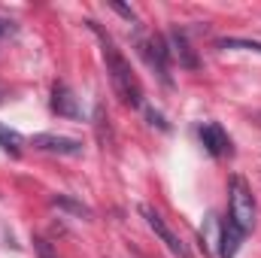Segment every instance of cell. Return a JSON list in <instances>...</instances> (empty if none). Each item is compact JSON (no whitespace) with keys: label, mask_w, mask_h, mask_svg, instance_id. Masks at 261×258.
<instances>
[{"label":"cell","mask_w":261,"mask_h":258,"mask_svg":"<svg viewBox=\"0 0 261 258\" xmlns=\"http://www.w3.org/2000/svg\"><path fill=\"white\" fill-rule=\"evenodd\" d=\"M103 58H107V70H110V79H113V85H116V91H119V97L130 104V107H140L143 104V88H140V79L134 76V70L130 64L122 58V52L103 37Z\"/></svg>","instance_id":"1"},{"label":"cell","mask_w":261,"mask_h":258,"mask_svg":"<svg viewBox=\"0 0 261 258\" xmlns=\"http://www.w3.org/2000/svg\"><path fill=\"white\" fill-rule=\"evenodd\" d=\"M231 222L243 234H249L255 228V197H252L249 186L240 176L231 179Z\"/></svg>","instance_id":"2"},{"label":"cell","mask_w":261,"mask_h":258,"mask_svg":"<svg viewBox=\"0 0 261 258\" xmlns=\"http://www.w3.org/2000/svg\"><path fill=\"white\" fill-rule=\"evenodd\" d=\"M140 213H143L146 225H149V228L155 231V237H158V240H161V243H164V246H167V249L173 252V255H176V258H192L189 246H186V243H182V240H179V237L173 234V228H170V225H167V222L161 219V213H155V210H152V207H146V203L140 207Z\"/></svg>","instance_id":"3"},{"label":"cell","mask_w":261,"mask_h":258,"mask_svg":"<svg viewBox=\"0 0 261 258\" xmlns=\"http://www.w3.org/2000/svg\"><path fill=\"white\" fill-rule=\"evenodd\" d=\"M31 143H34V149L52 152V155H79V152H82V143H79V140L61 137V134H37Z\"/></svg>","instance_id":"4"},{"label":"cell","mask_w":261,"mask_h":258,"mask_svg":"<svg viewBox=\"0 0 261 258\" xmlns=\"http://www.w3.org/2000/svg\"><path fill=\"white\" fill-rule=\"evenodd\" d=\"M140 49H143L146 61L158 70V76H161L164 82H170V76H167V61H170V49H167V43H164L161 37H149Z\"/></svg>","instance_id":"5"},{"label":"cell","mask_w":261,"mask_h":258,"mask_svg":"<svg viewBox=\"0 0 261 258\" xmlns=\"http://www.w3.org/2000/svg\"><path fill=\"white\" fill-rule=\"evenodd\" d=\"M200 143L206 146V152L210 155H228L231 152V140H228V134L219 128L216 122H206V125H200Z\"/></svg>","instance_id":"6"},{"label":"cell","mask_w":261,"mask_h":258,"mask_svg":"<svg viewBox=\"0 0 261 258\" xmlns=\"http://www.w3.org/2000/svg\"><path fill=\"white\" fill-rule=\"evenodd\" d=\"M243 231L228 219V222H222V237H219V258H234L237 255V249H240V243H243Z\"/></svg>","instance_id":"7"},{"label":"cell","mask_w":261,"mask_h":258,"mask_svg":"<svg viewBox=\"0 0 261 258\" xmlns=\"http://www.w3.org/2000/svg\"><path fill=\"white\" fill-rule=\"evenodd\" d=\"M52 110H55L58 116H67V119H76V116H79L76 97H73V91L67 88L64 82H58V85L52 88Z\"/></svg>","instance_id":"8"},{"label":"cell","mask_w":261,"mask_h":258,"mask_svg":"<svg viewBox=\"0 0 261 258\" xmlns=\"http://www.w3.org/2000/svg\"><path fill=\"white\" fill-rule=\"evenodd\" d=\"M170 46H173L170 52L179 58V64L189 67V70H195V67H197V55L192 52V46L186 43V37H182V34H173V37H170Z\"/></svg>","instance_id":"9"},{"label":"cell","mask_w":261,"mask_h":258,"mask_svg":"<svg viewBox=\"0 0 261 258\" xmlns=\"http://www.w3.org/2000/svg\"><path fill=\"white\" fill-rule=\"evenodd\" d=\"M0 149L9 152L12 158H18L21 155V134H15V131L6 128V125H0Z\"/></svg>","instance_id":"10"},{"label":"cell","mask_w":261,"mask_h":258,"mask_svg":"<svg viewBox=\"0 0 261 258\" xmlns=\"http://www.w3.org/2000/svg\"><path fill=\"white\" fill-rule=\"evenodd\" d=\"M219 49H246V52H261L258 40H219Z\"/></svg>","instance_id":"11"},{"label":"cell","mask_w":261,"mask_h":258,"mask_svg":"<svg viewBox=\"0 0 261 258\" xmlns=\"http://www.w3.org/2000/svg\"><path fill=\"white\" fill-rule=\"evenodd\" d=\"M52 203H55V207H64V210H70V213H76V216H91V210H88V207H82V203L70 200V197H64V194H58V197H55Z\"/></svg>","instance_id":"12"},{"label":"cell","mask_w":261,"mask_h":258,"mask_svg":"<svg viewBox=\"0 0 261 258\" xmlns=\"http://www.w3.org/2000/svg\"><path fill=\"white\" fill-rule=\"evenodd\" d=\"M110 6H113V9H116V12H122V15H125V18H134V12H130L128 6H122V3H110Z\"/></svg>","instance_id":"13"},{"label":"cell","mask_w":261,"mask_h":258,"mask_svg":"<svg viewBox=\"0 0 261 258\" xmlns=\"http://www.w3.org/2000/svg\"><path fill=\"white\" fill-rule=\"evenodd\" d=\"M6 28H9V24H6V21H3V18H0V37H3V34H6Z\"/></svg>","instance_id":"14"},{"label":"cell","mask_w":261,"mask_h":258,"mask_svg":"<svg viewBox=\"0 0 261 258\" xmlns=\"http://www.w3.org/2000/svg\"><path fill=\"white\" fill-rule=\"evenodd\" d=\"M3 97H6V88H3V85H0V100H3Z\"/></svg>","instance_id":"15"}]
</instances>
